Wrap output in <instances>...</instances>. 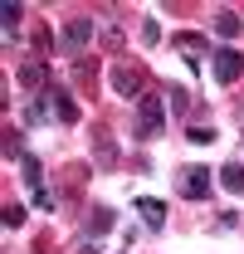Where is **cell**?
Masks as SVG:
<instances>
[{
    "instance_id": "cell-9",
    "label": "cell",
    "mask_w": 244,
    "mask_h": 254,
    "mask_svg": "<svg viewBox=\"0 0 244 254\" xmlns=\"http://www.w3.org/2000/svg\"><path fill=\"white\" fill-rule=\"evenodd\" d=\"M171 49H181L185 54V64H200L205 59V54H210V44H205V39H200V34H171Z\"/></svg>"
},
{
    "instance_id": "cell-11",
    "label": "cell",
    "mask_w": 244,
    "mask_h": 254,
    "mask_svg": "<svg viewBox=\"0 0 244 254\" xmlns=\"http://www.w3.org/2000/svg\"><path fill=\"white\" fill-rule=\"evenodd\" d=\"M215 176H220V186L230 190V195H244V161H225Z\"/></svg>"
},
{
    "instance_id": "cell-19",
    "label": "cell",
    "mask_w": 244,
    "mask_h": 254,
    "mask_svg": "<svg viewBox=\"0 0 244 254\" xmlns=\"http://www.w3.org/2000/svg\"><path fill=\"white\" fill-rule=\"evenodd\" d=\"M185 142H195V147H215V127H190Z\"/></svg>"
},
{
    "instance_id": "cell-23",
    "label": "cell",
    "mask_w": 244,
    "mask_h": 254,
    "mask_svg": "<svg viewBox=\"0 0 244 254\" xmlns=\"http://www.w3.org/2000/svg\"><path fill=\"white\" fill-rule=\"evenodd\" d=\"M73 254H103V245H98V240H88V235H83V240L73 245Z\"/></svg>"
},
{
    "instance_id": "cell-22",
    "label": "cell",
    "mask_w": 244,
    "mask_h": 254,
    "mask_svg": "<svg viewBox=\"0 0 244 254\" xmlns=\"http://www.w3.org/2000/svg\"><path fill=\"white\" fill-rule=\"evenodd\" d=\"M235 225H240V215H235V210H225V215H220V220H215V230H220V235H230V230H235Z\"/></svg>"
},
{
    "instance_id": "cell-6",
    "label": "cell",
    "mask_w": 244,
    "mask_h": 254,
    "mask_svg": "<svg viewBox=\"0 0 244 254\" xmlns=\"http://www.w3.org/2000/svg\"><path fill=\"white\" fill-rule=\"evenodd\" d=\"M142 83H147V78H142V68H132V64H118V68H113V93L127 98V103H132V98H142Z\"/></svg>"
},
{
    "instance_id": "cell-15",
    "label": "cell",
    "mask_w": 244,
    "mask_h": 254,
    "mask_svg": "<svg viewBox=\"0 0 244 254\" xmlns=\"http://www.w3.org/2000/svg\"><path fill=\"white\" fill-rule=\"evenodd\" d=\"M0 20H5V39H15V30H20V20H25V5L5 0V5H0Z\"/></svg>"
},
{
    "instance_id": "cell-2",
    "label": "cell",
    "mask_w": 244,
    "mask_h": 254,
    "mask_svg": "<svg viewBox=\"0 0 244 254\" xmlns=\"http://www.w3.org/2000/svg\"><path fill=\"white\" fill-rule=\"evenodd\" d=\"M166 127V98H137V142H156Z\"/></svg>"
},
{
    "instance_id": "cell-3",
    "label": "cell",
    "mask_w": 244,
    "mask_h": 254,
    "mask_svg": "<svg viewBox=\"0 0 244 254\" xmlns=\"http://www.w3.org/2000/svg\"><path fill=\"white\" fill-rule=\"evenodd\" d=\"M93 34H98V20H93V15H73V20L63 25V54H68V59H83V49L93 44Z\"/></svg>"
},
{
    "instance_id": "cell-12",
    "label": "cell",
    "mask_w": 244,
    "mask_h": 254,
    "mask_svg": "<svg viewBox=\"0 0 244 254\" xmlns=\"http://www.w3.org/2000/svg\"><path fill=\"white\" fill-rule=\"evenodd\" d=\"M93 157H98V166H113V161H118V147H113L108 127H98V132H93Z\"/></svg>"
},
{
    "instance_id": "cell-4",
    "label": "cell",
    "mask_w": 244,
    "mask_h": 254,
    "mask_svg": "<svg viewBox=\"0 0 244 254\" xmlns=\"http://www.w3.org/2000/svg\"><path fill=\"white\" fill-rule=\"evenodd\" d=\"M210 68H215V83H220V88H235V83L244 78V54L225 44V49L210 54Z\"/></svg>"
},
{
    "instance_id": "cell-16",
    "label": "cell",
    "mask_w": 244,
    "mask_h": 254,
    "mask_svg": "<svg viewBox=\"0 0 244 254\" xmlns=\"http://www.w3.org/2000/svg\"><path fill=\"white\" fill-rule=\"evenodd\" d=\"M166 113L185 118V113H190V88H166Z\"/></svg>"
},
{
    "instance_id": "cell-18",
    "label": "cell",
    "mask_w": 244,
    "mask_h": 254,
    "mask_svg": "<svg viewBox=\"0 0 244 254\" xmlns=\"http://www.w3.org/2000/svg\"><path fill=\"white\" fill-rule=\"evenodd\" d=\"M0 220H5V230H20V225L30 220V210H25V205H5V210H0Z\"/></svg>"
},
{
    "instance_id": "cell-21",
    "label": "cell",
    "mask_w": 244,
    "mask_h": 254,
    "mask_svg": "<svg viewBox=\"0 0 244 254\" xmlns=\"http://www.w3.org/2000/svg\"><path fill=\"white\" fill-rule=\"evenodd\" d=\"M54 205H59L54 190H34V210H54Z\"/></svg>"
},
{
    "instance_id": "cell-14",
    "label": "cell",
    "mask_w": 244,
    "mask_h": 254,
    "mask_svg": "<svg viewBox=\"0 0 244 254\" xmlns=\"http://www.w3.org/2000/svg\"><path fill=\"white\" fill-rule=\"evenodd\" d=\"M20 171H25L20 181H25L30 190H44V166H39V157H30V152H25V157H20Z\"/></svg>"
},
{
    "instance_id": "cell-17",
    "label": "cell",
    "mask_w": 244,
    "mask_h": 254,
    "mask_svg": "<svg viewBox=\"0 0 244 254\" xmlns=\"http://www.w3.org/2000/svg\"><path fill=\"white\" fill-rule=\"evenodd\" d=\"M5 157L10 161L25 157V132H20V127H5Z\"/></svg>"
},
{
    "instance_id": "cell-5",
    "label": "cell",
    "mask_w": 244,
    "mask_h": 254,
    "mask_svg": "<svg viewBox=\"0 0 244 254\" xmlns=\"http://www.w3.org/2000/svg\"><path fill=\"white\" fill-rule=\"evenodd\" d=\"M210 186H215L210 166H181V171H176V190H181L185 200H205Z\"/></svg>"
},
{
    "instance_id": "cell-8",
    "label": "cell",
    "mask_w": 244,
    "mask_h": 254,
    "mask_svg": "<svg viewBox=\"0 0 244 254\" xmlns=\"http://www.w3.org/2000/svg\"><path fill=\"white\" fill-rule=\"evenodd\" d=\"M132 210L147 220V230H161V225H166V200H156V195H137Z\"/></svg>"
},
{
    "instance_id": "cell-1",
    "label": "cell",
    "mask_w": 244,
    "mask_h": 254,
    "mask_svg": "<svg viewBox=\"0 0 244 254\" xmlns=\"http://www.w3.org/2000/svg\"><path fill=\"white\" fill-rule=\"evenodd\" d=\"M25 123H30V127H39V123L73 127V123H78V103H73V93H68V88L49 83V88H44V93H34V103L25 108Z\"/></svg>"
},
{
    "instance_id": "cell-20",
    "label": "cell",
    "mask_w": 244,
    "mask_h": 254,
    "mask_svg": "<svg viewBox=\"0 0 244 254\" xmlns=\"http://www.w3.org/2000/svg\"><path fill=\"white\" fill-rule=\"evenodd\" d=\"M142 44H161V25L156 20H142Z\"/></svg>"
},
{
    "instance_id": "cell-13",
    "label": "cell",
    "mask_w": 244,
    "mask_h": 254,
    "mask_svg": "<svg viewBox=\"0 0 244 254\" xmlns=\"http://www.w3.org/2000/svg\"><path fill=\"white\" fill-rule=\"evenodd\" d=\"M215 34H220V39H240V34H244V20L235 15V10H220V15H215Z\"/></svg>"
},
{
    "instance_id": "cell-7",
    "label": "cell",
    "mask_w": 244,
    "mask_h": 254,
    "mask_svg": "<svg viewBox=\"0 0 244 254\" xmlns=\"http://www.w3.org/2000/svg\"><path fill=\"white\" fill-rule=\"evenodd\" d=\"M49 73H54L49 59H25L20 68H15V78H20L25 88H34V93H44V88H49Z\"/></svg>"
},
{
    "instance_id": "cell-10",
    "label": "cell",
    "mask_w": 244,
    "mask_h": 254,
    "mask_svg": "<svg viewBox=\"0 0 244 254\" xmlns=\"http://www.w3.org/2000/svg\"><path fill=\"white\" fill-rule=\"evenodd\" d=\"M113 220H118V215H113L108 205H93L88 220H83V235H88V240H98V235H108V230H113Z\"/></svg>"
}]
</instances>
